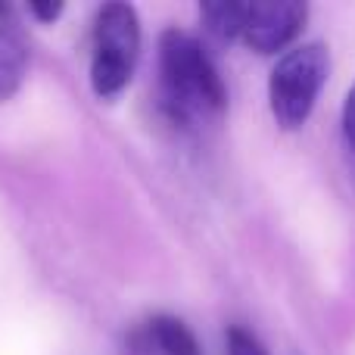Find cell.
I'll return each mask as SVG.
<instances>
[{"instance_id": "obj_11", "label": "cell", "mask_w": 355, "mask_h": 355, "mask_svg": "<svg viewBox=\"0 0 355 355\" xmlns=\"http://www.w3.org/2000/svg\"><path fill=\"white\" fill-rule=\"evenodd\" d=\"M6 12H10V6H6V3H0V16H6Z\"/></svg>"}, {"instance_id": "obj_8", "label": "cell", "mask_w": 355, "mask_h": 355, "mask_svg": "<svg viewBox=\"0 0 355 355\" xmlns=\"http://www.w3.org/2000/svg\"><path fill=\"white\" fill-rule=\"evenodd\" d=\"M227 355H268L262 349V343H259L252 334L240 331V327H231L227 331Z\"/></svg>"}, {"instance_id": "obj_9", "label": "cell", "mask_w": 355, "mask_h": 355, "mask_svg": "<svg viewBox=\"0 0 355 355\" xmlns=\"http://www.w3.org/2000/svg\"><path fill=\"white\" fill-rule=\"evenodd\" d=\"M343 131H346V141H349V147L355 150V87L349 91V97H346V106H343Z\"/></svg>"}, {"instance_id": "obj_4", "label": "cell", "mask_w": 355, "mask_h": 355, "mask_svg": "<svg viewBox=\"0 0 355 355\" xmlns=\"http://www.w3.org/2000/svg\"><path fill=\"white\" fill-rule=\"evenodd\" d=\"M302 22H306V3H296V0H256V3H246L240 35L259 53H277L300 35Z\"/></svg>"}, {"instance_id": "obj_5", "label": "cell", "mask_w": 355, "mask_h": 355, "mask_svg": "<svg viewBox=\"0 0 355 355\" xmlns=\"http://www.w3.org/2000/svg\"><path fill=\"white\" fill-rule=\"evenodd\" d=\"M25 66H28V56H25L22 41L12 31L0 28V103L19 91L25 78Z\"/></svg>"}, {"instance_id": "obj_10", "label": "cell", "mask_w": 355, "mask_h": 355, "mask_svg": "<svg viewBox=\"0 0 355 355\" xmlns=\"http://www.w3.org/2000/svg\"><path fill=\"white\" fill-rule=\"evenodd\" d=\"M28 10L35 12V16L41 19V22H53V19L62 12V3H31Z\"/></svg>"}, {"instance_id": "obj_6", "label": "cell", "mask_w": 355, "mask_h": 355, "mask_svg": "<svg viewBox=\"0 0 355 355\" xmlns=\"http://www.w3.org/2000/svg\"><path fill=\"white\" fill-rule=\"evenodd\" d=\"M150 337L159 346L162 355H202L196 337L187 331V324L178 318H168V315H159V318L150 321Z\"/></svg>"}, {"instance_id": "obj_1", "label": "cell", "mask_w": 355, "mask_h": 355, "mask_svg": "<svg viewBox=\"0 0 355 355\" xmlns=\"http://www.w3.org/2000/svg\"><path fill=\"white\" fill-rule=\"evenodd\" d=\"M159 66L166 106L175 119L196 122L225 110V85L193 35L168 28L159 37Z\"/></svg>"}, {"instance_id": "obj_2", "label": "cell", "mask_w": 355, "mask_h": 355, "mask_svg": "<svg viewBox=\"0 0 355 355\" xmlns=\"http://www.w3.org/2000/svg\"><path fill=\"white\" fill-rule=\"evenodd\" d=\"M327 69H331V56L324 44H302L281 56L268 78L271 116L277 119L281 128L293 131L312 116V106L324 87Z\"/></svg>"}, {"instance_id": "obj_7", "label": "cell", "mask_w": 355, "mask_h": 355, "mask_svg": "<svg viewBox=\"0 0 355 355\" xmlns=\"http://www.w3.org/2000/svg\"><path fill=\"white\" fill-rule=\"evenodd\" d=\"M200 16L206 22V28L212 31L218 41H231L243 31V16L246 3H234V0H218V3H202Z\"/></svg>"}, {"instance_id": "obj_3", "label": "cell", "mask_w": 355, "mask_h": 355, "mask_svg": "<svg viewBox=\"0 0 355 355\" xmlns=\"http://www.w3.org/2000/svg\"><path fill=\"white\" fill-rule=\"evenodd\" d=\"M141 50V25L128 3H106L94 25L91 85L100 97H112L131 81Z\"/></svg>"}]
</instances>
